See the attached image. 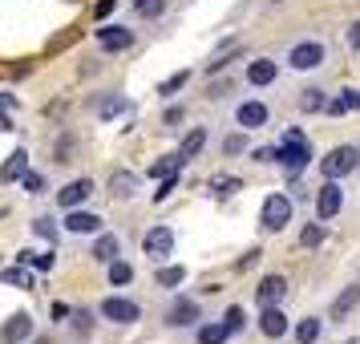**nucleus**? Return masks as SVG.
Listing matches in <instances>:
<instances>
[{"label":"nucleus","instance_id":"nucleus-30","mask_svg":"<svg viewBox=\"0 0 360 344\" xmlns=\"http://www.w3.org/2000/svg\"><path fill=\"white\" fill-rule=\"evenodd\" d=\"M130 279H134V267H130V263H110V284H114V288L130 284Z\"/></svg>","mask_w":360,"mask_h":344},{"label":"nucleus","instance_id":"nucleus-45","mask_svg":"<svg viewBox=\"0 0 360 344\" xmlns=\"http://www.w3.org/2000/svg\"><path fill=\"white\" fill-rule=\"evenodd\" d=\"M134 4H142V0H134Z\"/></svg>","mask_w":360,"mask_h":344},{"label":"nucleus","instance_id":"nucleus-37","mask_svg":"<svg viewBox=\"0 0 360 344\" xmlns=\"http://www.w3.org/2000/svg\"><path fill=\"white\" fill-rule=\"evenodd\" d=\"M223 150H227V154H243V150H247V142L239 138V134H235V138H227V142H223Z\"/></svg>","mask_w":360,"mask_h":344},{"label":"nucleus","instance_id":"nucleus-33","mask_svg":"<svg viewBox=\"0 0 360 344\" xmlns=\"http://www.w3.org/2000/svg\"><path fill=\"white\" fill-rule=\"evenodd\" d=\"M89 328H94V316L89 312H73V332L77 336H89Z\"/></svg>","mask_w":360,"mask_h":344},{"label":"nucleus","instance_id":"nucleus-2","mask_svg":"<svg viewBox=\"0 0 360 344\" xmlns=\"http://www.w3.org/2000/svg\"><path fill=\"white\" fill-rule=\"evenodd\" d=\"M356 166H360V150L356 146H332L328 158L320 163V170H324V179H344V174H352Z\"/></svg>","mask_w":360,"mask_h":344},{"label":"nucleus","instance_id":"nucleus-28","mask_svg":"<svg viewBox=\"0 0 360 344\" xmlns=\"http://www.w3.org/2000/svg\"><path fill=\"white\" fill-rule=\"evenodd\" d=\"M20 263H25V267H37V272H49L53 255L49 251H20Z\"/></svg>","mask_w":360,"mask_h":344},{"label":"nucleus","instance_id":"nucleus-20","mask_svg":"<svg viewBox=\"0 0 360 344\" xmlns=\"http://www.w3.org/2000/svg\"><path fill=\"white\" fill-rule=\"evenodd\" d=\"M276 73H279L276 61H267V57H263V61H251V69H247V82H251V85H259V89H263V85H271V82H276Z\"/></svg>","mask_w":360,"mask_h":344},{"label":"nucleus","instance_id":"nucleus-26","mask_svg":"<svg viewBox=\"0 0 360 344\" xmlns=\"http://www.w3.org/2000/svg\"><path fill=\"white\" fill-rule=\"evenodd\" d=\"M126 110H130V101H126V98H105L98 106V117H101V122H110V117L126 114Z\"/></svg>","mask_w":360,"mask_h":344},{"label":"nucleus","instance_id":"nucleus-41","mask_svg":"<svg viewBox=\"0 0 360 344\" xmlns=\"http://www.w3.org/2000/svg\"><path fill=\"white\" fill-rule=\"evenodd\" d=\"M94 13H98V20L110 17V13H114V0H98V8H94Z\"/></svg>","mask_w":360,"mask_h":344},{"label":"nucleus","instance_id":"nucleus-12","mask_svg":"<svg viewBox=\"0 0 360 344\" xmlns=\"http://www.w3.org/2000/svg\"><path fill=\"white\" fill-rule=\"evenodd\" d=\"M89 195H94V182H89V179H73V182L65 186V191L57 195V203H61L65 211H73V207H82V203H85Z\"/></svg>","mask_w":360,"mask_h":344},{"label":"nucleus","instance_id":"nucleus-24","mask_svg":"<svg viewBox=\"0 0 360 344\" xmlns=\"http://www.w3.org/2000/svg\"><path fill=\"white\" fill-rule=\"evenodd\" d=\"M227 336H231V332H227L223 320H219V324H202V328H198V344H223Z\"/></svg>","mask_w":360,"mask_h":344},{"label":"nucleus","instance_id":"nucleus-40","mask_svg":"<svg viewBox=\"0 0 360 344\" xmlns=\"http://www.w3.org/2000/svg\"><path fill=\"white\" fill-rule=\"evenodd\" d=\"M251 158H259V163H276V150H271V146H263V150H255Z\"/></svg>","mask_w":360,"mask_h":344},{"label":"nucleus","instance_id":"nucleus-35","mask_svg":"<svg viewBox=\"0 0 360 344\" xmlns=\"http://www.w3.org/2000/svg\"><path fill=\"white\" fill-rule=\"evenodd\" d=\"M33 231L41 235V239H49V243L57 239V227H53V219H37V223H33Z\"/></svg>","mask_w":360,"mask_h":344},{"label":"nucleus","instance_id":"nucleus-15","mask_svg":"<svg viewBox=\"0 0 360 344\" xmlns=\"http://www.w3.org/2000/svg\"><path fill=\"white\" fill-rule=\"evenodd\" d=\"M29 332H33V320H29L25 312H17V316H13L8 324L0 328V340H4V344H20L25 336H29Z\"/></svg>","mask_w":360,"mask_h":344},{"label":"nucleus","instance_id":"nucleus-6","mask_svg":"<svg viewBox=\"0 0 360 344\" xmlns=\"http://www.w3.org/2000/svg\"><path fill=\"white\" fill-rule=\"evenodd\" d=\"M340 207H344V195H340V186H336V179H324V191L316 195V215L328 223V219L340 215Z\"/></svg>","mask_w":360,"mask_h":344},{"label":"nucleus","instance_id":"nucleus-21","mask_svg":"<svg viewBox=\"0 0 360 344\" xmlns=\"http://www.w3.org/2000/svg\"><path fill=\"white\" fill-rule=\"evenodd\" d=\"M202 146H207V130L198 126V130H191V134H186V138H182V146H179L182 163H191L195 154H202Z\"/></svg>","mask_w":360,"mask_h":344},{"label":"nucleus","instance_id":"nucleus-44","mask_svg":"<svg viewBox=\"0 0 360 344\" xmlns=\"http://www.w3.org/2000/svg\"><path fill=\"white\" fill-rule=\"evenodd\" d=\"M17 106V98H8V94H0V110H13Z\"/></svg>","mask_w":360,"mask_h":344},{"label":"nucleus","instance_id":"nucleus-34","mask_svg":"<svg viewBox=\"0 0 360 344\" xmlns=\"http://www.w3.org/2000/svg\"><path fill=\"white\" fill-rule=\"evenodd\" d=\"M191 82V69H182V73H174V77H170V82L162 85V94H179L182 85Z\"/></svg>","mask_w":360,"mask_h":344},{"label":"nucleus","instance_id":"nucleus-11","mask_svg":"<svg viewBox=\"0 0 360 344\" xmlns=\"http://www.w3.org/2000/svg\"><path fill=\"white\" fill-rule=\"evenodd\" d=\"M267 106H263V101H243V106H239V114H235V122H239V126H243V130H259V126H267Z\"/></svg>","mask_w":360,"mask_h":344},{"label":"nucleus","instance_id":"nucleus-9","mask_svg":"<svg viewBox=\"0 0 360 344\" xmlns=\"http://www.w3.org/2000/svg\"><path fill=\"white\" fill-rule=\"evenodd\" d=\"M352 308H360V284H356V288H344V292L332 300L328 320H332V324H340V320H348V312H352Z\"/></svg>","mask_w":360,"mask_h":344},{"label":"nucleus","instance_id":"nucleus-39","mask_svg":"<svg viewBox=\"0 0 360 344\" xmlns=\"http://www.w3.org/2000/svg\"><path fill=\"white\" fill-rule=\"evenodd\" d=\"M162 4H166V0H142V13H146V17H158V13H162Z\"/></svg>","mask_w":360,"mask_h":344},{"label":"nucleus","instance_id":"nucleus-10","mask_svg":"<svg viewBox=\"0 0 360 344\" xmlns=\"http://www.w3.org/2000/svg\"><path fill=\"white\" fill-rule=\"evenodd\" d=\"M283 295H288V279H283V276H263V284L255 288L259 308H267V304H279Z\"/></svg>","mask_w":360,"mask_h":344},{"label":"nucleus","instance_id":"nucleus-13","mask_svg":"<svg viewBox=\"0 0 360 344\" xmlns=\"http://www.w3.org/2000/svg\"><path fill=\"white\" fill-rule=\"evenodd\" d=\"M142 247H146V255L162 260V255H170V247H174V235H170L166 227H150L146 239H142Z\"/></svg>","mask_w":360,"mask_h":344},{"label":"nucleus","instance_id":"nucleus-23","mask_svg":"<svg viewBox=\"0 0 360 344\" xmlns=\"http://www.w3.org/2000/svg\"><path fill=\"white\" fill-rule=\"evenodd\" d=\"M320 320H316V316H308V320H300V324H295V340L300 344H316V336H320Z\"/></svg>","mask_w":360,"mask_h":344},{"label":"nucleus","instance_id":"nucleus-42","mask_svg":"<svg viewBox=\"0 0 360 344\" xmlns=\"http://www.w3.org/2000/svg\"><path fill=\"white\" fill-rule=\"evenodd\" d=\"M348 45H352V49H360V20L348 29Z\"/></svg>","mask_w":360,"mask_h":344},{"label":"nucleus","instance_id":"nucleus-18","mask_svg":"<svg viewBox=\"0 0 360 344\" xmlns=\"http://www.w3.org/2000/svg\"><path fill=\"white\" fill-rule=\"evenodd\" d=\"M259 328H263V336H283V332H288V316H283L276 304H267L263 316H259Z\"/></svg>","mask_w":360,"mask_h":344},{"label":"nucleus","instance_id":"nucleus-4","mask_svg":"<svg viewBox=\"0 0 360 344\" xmlns=\"http://www.w3.org/2000/svg\"><path fill=\"white\" fill-rule=\"evenodd\" d=\"M288 65H292L295 73H311V69H320L324 65V45H320V41H300V45H292Z\"/></svg>","mask_w":360,"mask_h":344},{"label":"nucleus","instance_id":"nucleus-1","mask_svg":"<svg viewBox=\"0 0 360 344\" xmlns=\"http://www.w3.org/2000/svg\"><path fill=\"white\" fill-rule=\"evenodd\" d=\"M276 163H283L292 174H300V170L311 163L308 138H304L300 130H288V134H283V142H279V150H276Z\"/></svg>","mask_w":360,"mask_h":344},{"label":"nucleus","instance_id":"nucleus-29","mask_svg":"<svg viewBox=\"0 0 360 344\" xmlns=\"http://www.w3.org/2000/svg\"><path fill=\"white\" fill-rule=\"evenodd\" d=\"M324 235H328V227H324V223H311V227H304V235H300V243H304V247H320V243H324Z\"/></svg>","mask_w":360,"mask_h":344},{"label":"nucleus","instance_id":"nucleus-3","mask_svg":"<svg viewBox=\"0 0 360 344\" xmlns=\"http://www.w3.org/2000/svg\"><path fill=\"white\" fill-rule=\"evenodd\" d=\"M259 223L267 231H283L292 223V198L288 195H267L263 198V211H259Z\"/></svg>","mask_w":360,"mask_h":344},{"label":"nucleus","instance_id":"nucleus-27","mask_svg":"<svg viewBox=\"0 0 360 344\" xmlns=\"http://www.w3.org/2000/svg\"><path fill=\"white\" fill-rule=\"evenodd\" d=\"M114 255H117V239H114V235H98V243H94V260L110 263Z\"/></svg>","mask_w":360,"mask_h":344},{"label":"nucleus","instance_id":"nucleus-7","mask_svg":"<svg viewBox=\"0 0 360 344\" xmlns=\"http://www.w3.org/2000/svg\"><path fill=\"white\" fill-rule=\"evenodd\" d=\"M98 45L105 53H122L134 45V29H126V25H105V29H98Z\"/></svg>","mask_w":360,"mask_h":344},{"label":"nucleus","instance_id":"nucleus-16","mask_svg":"<svg viewBox=\"0 0 360 344\" xmlns=\"http://www.w3.org/2000/svg\"><path fill=\"white\" fill-rule=\"evenodd\" d=\"M25 170H29V150H13V154H8V163L0 166V182L25 179Z\"/></svg>","mask_w":360,"mask_h":344},{"label":"nucleus","instance_id":"nucleus-43","mask_svg":"<svg viewBox=\"0 0 360 344\" xmlns=\"http://www.w3.org/2000/svg\"><path fill=\"white\" fill-rule=\"evenodd\" d=\"M4 130H13V122H8V110H0V134Z\"/></svg>","mask_w":360,"mask_h":344},{"label":"nucleus","instance_id":"nucleus-32","mask_svg":"<svg viewBox=\"0 0 360 344\" xmlns=\"http://www.w3.org/2000/svg\"><path fill=\"white\" fill-rule=\"evenodd\" d=\"M243 320H247V316H243V308H227V316H223V324H227V332H231V336H235V332L243 328Z\"/></svg>","mask_w":360,"mask_h":344},{"label":"nucleus","instance_id":"nucleus-46","mask_svg":"<svg viewBox=\"0 0 360 344\" xmlns=\"http://www.w3.org/2000/svg\"><path fill=\"white\" fill-rule=\"evenodd\" d=\"M276 4H279V0H276Z\"/></svg>","mask_w":360,"mask_h":344},{"label":"nucleus","instance_id":"nucleus-5","mask_svg":"<svg viewBox=\"0 0 360 344\" xmlns=\"http://www.w3.org/2000/svg\"><path fill=\"white\" fill-rule=\"evenodd\" d=\"M101 320H114V324H134V320H142V308H138L134 300L110 295V300H101Z\"/></svg>","mask_w":360,"mask_h":344},{"label":"nucleus","instance_id":"nucleus-31","mask_svg":"<svg viewBox=\"0 0 360 344\" xmlns=\"http://www.w3.org/2000/svg\"><path fill=\"white\" fill-rule=\"evenodd\" d=\"M182 279H186L182 267H162V272H158V288H179Z\"/></svg>","mask_w":360,"mask_h":344},{"label":"nucleus","instance_id":"nucleus-22","mask_svg":"<svg viewBox=\"0 0 360 344\" xmlns=\"http://www.w3.org/2000/svg\"><path fill=\"white\" fill-rule=\"evenodd\" d=\"M324 106H328L324 89H304V94H300V110H304V114H320Z\"/></svg>","mask_w":360,"mask_h":344},{"label":"nucleus","instance_id":"nucleus-36","mask_svg":"<svg viewBox=\"0 0 360 344\" xmlns=\"http://www.w3.org/2000/svg\"><path fill=\"white\" fill-rule=\"evenodd\" d=\"M25 191H29V195H41V191H45V179H41V174H29V170H25Z\"/></svg>","mask_w":360,"mask_h":344},{"label":"nucleus","instance_id":"nucleus-17","mask_svg":"<svg viewBox=\"0 0 360 344\" xmlns=\"http://www.w3.org/2000/svg\"><path fill=\"white\" fill-rule=\"evenodd\" d=\"M65 227L73 231V235H89V231H101V215H89V211H69V219H65Z\"/></svg>","mask_w":360,"mask_h":344},{"label":"nucleus","instance_id":"nucleus-19","mask_svg":"<svg viewBox=\"0 0 360 344\" xmlns=\"http://www.w3.org/2000/svg\"><path fill=\"white\" fill-rule=\"evenodd\" d=\"M324 110H328L332 117H340V114H356V110H360V89H340V98L328 101Z\"/></svg>","mask_w":360,"mask_h":344},{"label":"nucleus","instance_id":"nucleus-38","mask_svg":"<svg viewBox=\"0 0 360 344\" xmlns=\"http://www.w3.org/2000/svg\"><path fill=\"white\" fill-rule=\"evenodd\" d=\"M214 191L227 195V191H239V179H214Z\"/></svg>","mask_w":360,"mask_h":344},{"label":"nucleus","instance_id":"nucleus-25","mask_svg":"<svg viewBox=\"0 0 360 344\" xmlns=\"http://www.w3.org/2000/svg\"><path fill=\"white\" fill-rule=\"evenodd\" d=\"M0 279H4V284H13V288H33V276H29V267H25V263H20V267H4Z\"/></svg>","mask_w":360,"mask_h":344},{"label":"nucleus","instance_id":"nucleus-14","mask_svg":"<svg viewBox=\"0 0 360 344\" xmlns=\"http://www.w3.org/2000/svg\"><path fill=\"white\" fill-rule=\"evenodd\" d=\"M195 320H202V312H198L195 300H179L174 308L166 312V324L170 328H186V324H195Z\"/></svg>","mask_w":360,"mask_h":344},{"label":"nucleus","instance_id":"nucleus-8","mask_svg":"<svg viewBox=\"0 0 360 344\" xmlns=\"http://www.w3.org/2000/svg\"><path fill=\"white\" fill-rule=\"evenodd\" d=\"M138 186H142V174H138V170H114L110 182H105V191H110L114 198H130Z\"/></svg>","mask_w":360,"mask_h":344}]
</instances>
